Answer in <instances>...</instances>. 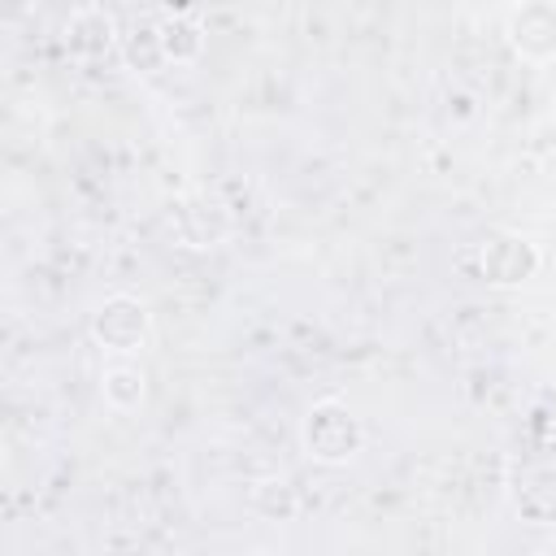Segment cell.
<instances>
[{
  "mask_svg": "<svg viewBox=\"0 0 556 556\" xmlns=\"http://www.w3.org/2000/svg\"><path fill=\"white\" fill-rule=\"evenodd\" d=\"M478 261H482V274L491 282H521L534 274L539 256L526 239H513V235H491L482 248H478Z\"/></svg>",
  "mask_w": 556,
  "mask_h": 556,
  "instance_id": "obj_4",
  "label": "cell"
},
{
  "mask_svg": "<svg viewBox=\"0 0 556 556\" xmlns=\"http://www.w3.org/2000/svg\"><path fill=\"white\" fill-rule=\"evenodd\" d=\"M300 439H304V452L321 465H343L361 452L365 434H361V421L352 417V408L343 400H317L308 413H304V426H300Z\"/></svg>",
  "mask_w": 556,
  "mask_h": 556,
  "instance_id": "obj_1",
  "label": "cell"
},
{
  "mask_svg": "<svg viewBox=\"0 0 556 556\" xmlns=\"http://www.w3.org/2000/svg\"><path fill=\"white\" fill-rule=\"evenodd\" d=\"M508 39L530 61L556 56V4H521V9H513L508 13Z\"/></svg>",
  "mask_w": 556,
  "mask_h": 556,
  "instance_id": "obj_3",
  "label": "cell"
},
{
  "mask_svg": "<svg viewBox=\"0 0 556 556\" xmlns=\"http://www.w3.org/2000/svg\"><path fill=\"white\" fill-rule=\"evenodd\" d=\"M100 391H104V404H109L113 413H135V408L143 404V369L130 365L126 356H117L113 365H104Z\"/></svg>",
  "mask_w": 556,
  "mask_h": 556,
  "instance_id": "obj_5",
  "label": "cell"
},
{
  "mask_svg": "<svg viewBox=\"0 0 556 556\" xmlns=\"http://www.w3.org/2000/svg\"><path fill=\"white\" fill-rule=\"evenodd\" d=\"M148 334H152L148 304H143L139 295H126V291L109 295V300L96 308V317H91V339H96L104 352H113V356L139 352V348L148 343Z\"/></svg>",
  "mask_w": 556,
  "mask_h": 556,
  "instance_id": "obj_2",
  "label": "cell"
},
{
  "mask_svg": "<svg viewBox=\"0 0 556 556\" xmlns=\"http://www.w3.org/2000/svg\"><path fill=\"white\" fill-rule=\"evenodd\" d=\"M161 48H165V56H174V61H191V56L200 52V30H195V22H191L187 13H174V22L161 30Z\"/></svg>",
  "mask_w": 556,
  "mask_h": 556,
  "instance_id": "obj_6",
  "label": "cell"
}]
</instances>
